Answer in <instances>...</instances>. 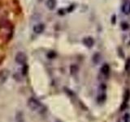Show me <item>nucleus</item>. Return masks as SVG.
I'll list each match as a JSON object with an SVG mask.
<instances>
[{
	"label": "nucleus",
	"mask_w": 130,
	"mask_h": 122,
	"mask_svg": "<svg viewBox=\"0 0 130 122\" xmlns=\"http://www.w3.org/2000/svg\"><path fill=\"white\" fill-rule=\"evenodd\" d=\"M28 107L29 108L32 112L38 113H43L46 112V107L35 98H30L28 100Z\"/></svg>",
	"instance_id": "obj_1"
},
{
	"label": "nucleus",
	"mask_w": 130,
	"mask_h": 122,
	"mask_svg": "<svg viewBox=\"0 0 130 122\" xmlns=\"http://www.w3.org/2000/svg\"><path fill=\"white\" fill-rule=\"evenodd\" d=\"M106 91H107V85L104 83L100 84L99 87V94H98V96H97V102L99 103L100 104L103 103L106 101V99H107V94H106Z\"/></svg>",
	"instance_id": "obj_2"
},
{
	"label": "nucleus",
	"mask_w": 130,
	"mask_h": 122,
	"mask_svg": "<svg viewBox=\"0 0 130 122\" xmlns=\"http://www.w3.org/2000/svg\"><path fill=\"white\" fill-rule=\"evenodd\" d=\"M15 60L18 64L24 65L27 61V56L25 55V53H24L22 51H19L18 53H16V55L15 56Z\"/></svg>",
	"instance_id": "obj_3"
},
{
	"label": "nucleus",
	"mask_w": 130,
	"mask_h": 122,
	"mask_svg": "<svg viewBox=\"0 0 130 122\" xmlns=\"http://www.w3.org/2000/svg\"><path fill=\"white\" fill-rule=\"evenodd\" d=\"M10 72L6 68H3L0 70V85H3L7 81L8 77H9Z\"/></svg>",
	"instance_id": "obj_4"
},
{
	"label": "nucleus",
	"mask_w": 130,
	"mask_h": 122,
	"mask_svg": "<svg viewBox=\"0 0 130 122\" xmlns=\"http://www.w3.org/2000/svg\"><path fill=\"white\" fill-rule=\"evenodd\" d=\"M32 30H34V32L35 33V34H42V33L45 30V25H44L43 24H42V23L37 24H35V25L34 26V28H32Z\"/></svg>",
	"instance_id": "obj_5"
},
{
	"label": "nucleus",
	"mask_w": 130,
	"mask_h": 122,
	"mask_svg": "<svg viewBox=\"0 0 130 122\" xmlns=\"http://www.w3.org/2000/svg\"><path fill=\"white\" fill-rule=\"evenodd\" d=\"M82 42L85 46L88 48H91L93 46V44H94V40L91 37H86V38H85L83 39Z\"/></svg>",
	"instance_id": "obj_6"
},
{
	"label": "nucleus",
	"mask_w": 130,
	"mask_h": 122,
	"mask_svg": "<svg viewBox=\"0 0 130 122\" xmlns=\"http://www.w3.org/2000/svg\"><path fill=\"white\" fill-rule=\"evenodd\" d=\"M101 73L104 76H108L109 73H110V71H111V68H110V66L107 64H103V66L101 67Z\"/></svg>",
	"instance_id": "obj_7"
},
{
	"label": "nucleus",
	"mask_w": 130,
	"mask_h": 122,
	"mask_svg": "<svg viewBox=\"0 0 130 122\" xmlns=\"http://www.w3.org/2000/svg\"><path fill=\"white\" fill-rule=\"evenodd\" d=\"M56 4H57L56 0H46V3L47 8L50 10H54L56 7Z\"/></svg>",
	"instance_id": "obj_8"
},
{
	"label": "nucleus",
	"mask_w": 130,
	"mask_h": 122,
	"mask_svg": "<svg viewBox=\"0 0 130 122\" xmlns=\"http://www.w3.org/2000/svg\"><path fill=\"white\" fill-rule=\"evenodd\" d=\"M122 11H123L125 15L130 14V2H126L124 3L123 7H122Z\"/></svg>",
	"instance_id": "obj_9"
},
{
	"label": "nucleus",
	"mask_w": 130,
	"mask_h": 122,
	"mask_svg": "<svg viewBox=\"0 0 130 122\" xmlns=\"http://www.w3.org/2000/svg\"><path fill=\"white\" fill-rule=\"evenodd\" d=\"M129 99H130V90L129 89H126L124 95V103L123 104L127 103L129 101Z\"/></svg>",
	"instance_id": "obj_10"
},
{
	"label": "nucleus",
	"mask_w": 130,
	"mask_h": 122,
	"mask_svg": "<svg viewBox=\"0 0 130 122\" xmlns=\"http://www.w3.org/2000/svg\"><path fill=\"white\" fill-rule=\"evenodd\" d=\"M78 70H79V68H78V67H77V65H76V64L71 65V67H70V72H71V74L72 75L76 74V73L78 72Z\"/></svg>",
	"instance_id": "obj_11"
},
{
	"label": "nucleus",
	"mask_w": 130,
	"mask_h": 122,
	"mask_svg": "<svg viewBox=\"0 0 130 122\" xmlns=\"http://www.w3.org/2000/svg\"><path fill=\"white\" fill-rule=\"evenodd\" d=\"M101 60V55L100 54H99V53H96V54L93 56V61L94 64H98L99 63Z\"/></svg>",
	"instance_id": "obj_12"
},
{
	"label": "nucleus",
	"mask_w": 130,
	"mask_h": 122,
	"mask_svg": "<svg viewBox=\"0 0 130 122\" xmlns=\"http://www.w3.org/2000/svg\"><path fill=\"white\" fill-rule=\"evenodd\" d=\"M130 121V114L125 113L123 116V122H129Z\"/></svg>",
	"instance_id": "obj_13"
},
{
	"label": "nucleus",
	"mask_w": 130,
	"mask_h": 122,
	"mask_svg": "<svg viewBox=\"0 0 130 122\" xmlns=\"http://www.w3.org/2000/svg\"><path fill=\"white\" fill-rule=\"evenodd\" d=\"M125 70L126 71H129L130 70V58L127 59L125 64Z\"/></svg>",
	"instance_id": "obj_14"
},
{
	"label": "nucleus",
	"mask_w": 130,
	"mask_h": 122,
	"mask_svg": "<svg viewBox=\"0 0 130 122\" xmlns=\"http://www.w3.org/2000/svg\"><path fill=\"white\" fill-rule=\"evenodd\" d=\"M120 122H121V121H120Z\"/></svg>",
	"instance_id": "obj_15"
}]
</instances>
